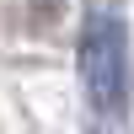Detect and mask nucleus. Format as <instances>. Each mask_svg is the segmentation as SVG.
I'll return each instance as SVG.
<instances>
[{"label": "nucleus", "instance_id": "f257e3e1", "mask_svg": "<svg viewBox=\"0 0 134 134\" xmlns=\"http://www.w3.org/2000/svg\"><path fill=\"white\" fill-rule=\"evenodd\" d=\"M75 64H81V86L91 97L97 113H124L129 107V27L113 16H91L81 32V48H75Z\"/></svg>", "mask_w": 134, "mask_h": 134}]
</instances>
